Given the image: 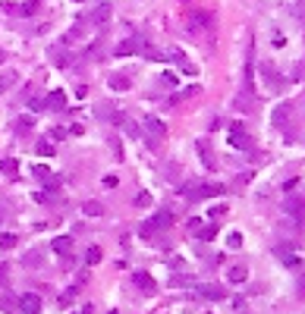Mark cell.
<instances>
[{"mask_svg":"<svg viewBox=\"0 0 305 314\" xmlns=\"http://www.w3.org/2000/svg\"><path fill=\"white\" fill-rule=\"evenodd\" d=\"M208 214H211L214 220H217V217H223V214H227V204H214V208H211Z\"/></svg>","mask_w":305,"mask_h":314,"instance_id":"cell-31","label":"cell"},{"mask_svg":"<svg viewBox=\"0 0 305 314\" xmlns=\"http://www.w3.org/2000/svg\"><path fill=\"white\" fill-rule=\"evenodd\" d=\"M48 57L54 60L57 66H69V63H72V57H69V53H66L63 48H51V50H48Z\"/></svg>","mask_w":305,"mask_h":314,"instance_id":"cell-14","label":"cell"},{"mask_svg":"<svg viewBox=\"0 0 305 314\" xmlns=\"http://www.w3.org/2000/svg\"><path fill=\"white\" fill-rule=\"evenodd\" d=\"M214 29V16H211L208 10H195L189 16V32L192 35H204V32H211Z\"/></svg>","mask_w":305,"mask_h":314,"instance_id":"cell-1","label":"cell"},{"mask_svg":"<svg viewBox=\"0 0 305 314\" xmlns=\"http://www.w3.org/2000/svg\"><path fill=\"white\" fill-rule=\"evenodd\" d=\"M38 10V0H25V3H22V13H25V16H29V13H35Z\"/></svg>","mask_w":305,"mask_h":314,"instance_id":"cell-32","label":"cell"},{"mask_svg":"<svg viewBox=\"0 0 305 314\" xmlns=\"http://www.w3.org/2000/svg\"><path fill=\"white\" fill-rule=\"evenodd\" d=\"M19 308L25 314H38L41 311V298H38L35 292H25V296H19Z\"/></svg>","mask_w":305,"mask_h":314,"instance_id":"cell-9","label":"cell"},{"mask_svg":"<svg viewBox=\"0 0 305 314\" xmlns=\"http://www.w3.org/2000/svg\"><path fill=\"white\" fill-rule=\"evenodd\" d=\"M32 126H35V123H32V119H29V116H22V119H16V132H29V129H32Z\"/></svg>","mask_w":305,"mask_h":314,"instance_id":"cell-27","label":"cell"},{"mask_svg":"<svg viewBox=\"0 0 305 314\" xmlns=\"http://www.w3.org/2000/svg\"><path fill=\"white\" fill-rule=\"evenodd\" d=\"M82 211L88 214V217H101V214H104V208H101V201H85V204H82Z\"/></svg>","mask_w":305,"mask_h":314,"instance_id":"cell-22","label":"cell"},{"mask_svg":"<svg viewBox=\"0 0 305 314\" xmlns=\"http://www.w3.org/2000/svg\"><path fill=\"white\" fill-rule=\"evenodd\" d=\"M145 126H148V132H151L154 138H164V135H167V126H164L161 119H154V116H148V119H145Z\"/></svg>","mask_w":305,"mask_h":314,"instance_id":"cell-13","label":"cell"},{"mask_svg":"<svg viewBox=\"0 0 305 314\" xmlns=\"http://www.w3.org/2000/svg\"><path fill=\"white\" fill-rule=\"evenodd\" d=\"M38 154H41V157H51V154H54V145H51V138L38 142Z\"/></svg>","mask_w":305,"mask_h":314,"instance_id":"cell-25","label":"cell"},{"mask_svg":"<svg viewBox=\"0 0 305 314\" xmlns=\"http://www.w3.org/2000/svg\"><path fill=\"white\" fill-rule=\"evenodd\" d=\"M10 82H13V76H6V79H0V91H3V88H6V85H10Z\"/></svg>","mask_w":305,"mask_h":314,"instance_id":"cell-36","label":"cell"},{"mask_svg":"<svg viewBox=\"0 0 305 314\" xmlns=\"http://www.w3.org/2000/svg\"><path fill=\"white\" fill-rule=\"evenodd\" d=\"M183 195L189 198V201H202V198L208 195H223V185H183Z\"/></svg>","mask_w":305,"mask_h":314,"instance_id":"cell-2","label":"cell"},{"mask_svg":"<svg viewBox=\"0 0 305 314\" xmlns=\"http://www.w3.org/2000/svg\"><path fill=\"white\" fill-rule=\"evenodd\" d=\"M0 60H3V53H0Z\"/></svg>","mask_w":305,"mask_h":314,"instance_id":"cell-39","label":"cell"},{"mask_svg":"<svg viewBox=\"0 0 305 314\" xmlns=\"http://www.w3.org/2000/svg\"><path fill=\"white\" fill-rule=\"evenodd\" d=\"M44 101H48V110H63L66 107V95L63 91H51V95H44Z\"/></svg>","mask_w":305,"mask_h":314,"instance_id":"cell-12","label":"cell"},{"mask_svg":"<svg viewBox=\"0 0 305 314\" xmlns=\"http://www.w3.org/2000/svg\"><path fill=\"white\" fill-rule=\"evenodd\" d=\"M51 248H54L57 255H66V251L72 248V239H69V236H57V239H54V245H51Z\"/></svg>","mask_w":305,"mask_h":314,"instance_id":"cell-17","label":"cell"},{"mask_svg":"<svg viewBox=\"0 0 305 314\" xmlns=\"http://www.w3.org/2000/svg\"><path fill=\"white\" fill-rule=\"evenodd\" d=\"M230 283H245V277H249V270H245V264H233L230 267Z\"/></svg>","mask_w":305,"mask_h":314,"instance_id":"cell-16","label":"cell"},{"mask_svg":"<svg viewBox=\"0 0 305 314\" xmlns=\"http://www.w3.org/2000/svg\"><path fill=\"white\" fill-rule=\"evenodd\" d=\"M289 116H293V107H289V104H280L274 113H271V123H274L277 129H283V126H289Z\"/></svg>","mask_w":305,"mask_h":314,"instance_id":"cell-8","label":"cell"},{"mask_svg":"<svg viewBox=\"0 0 305 314\" xmlns=\"http://www.w3.org/2000/svg\"><path fill=\"white\" fill-rule=\"evenodd\" d=\"M283 211H287L289 217H296V220H305V198L287 195V198H283Z\"/></svg>","mask_w":305,"mask_h":314,"instance_id":"cell-5","label":"cell"},{"mask_svg":"<svg viewBox=\"0 0 305 314\" xmlns=\"http://www.w3.org/2000/svg\"><path fill=\"white\" fill-rule=\"evenodd\" d=\"M180 3H189V0H180Z\"/></svg>","mask_w":305,"mask_h":314,"instance_id":"cell-38","label":"cell"},{"mask_svg":"<svg viewBox=\"0 0 305 314\" xmlns=\"http://www.w3.org/2000/svg\"><path fill=\"white\" fill-rule=\"evenodd\" d=\"M230 148H239V151L252 148V135L242 129V123H230Z\"/></svg>","mask_w":305,"mask_h":314,"instance_id":"cell-3","label":"cell"},{"mask_svg":"<svg viewBox=\"0 0 305 314\" xmlns=\"http://www.w3.org/2000/svg\"><path fill=\"white\" fill-rule=\"evenodd\" d=\"M25 267H41V255H25Z\"/></svg>","mask_w":305,"mask_h":314,"instance_id":"cell-28","label":"cell"},{"mask_svg":"<svg viewBox=\"0 0 305 314\" xmlns=\"http://www.w3.org/2000/svg\"><path fill=\"white\" fill-rule=\"evenodd\" d=\"M198 157H202L204 164H208V170H214V166H217V160H214V154H211L208 145H198Z\"/></svg>","mask_w":305,"mask_h":314,"instance_id":"cell-19","label":"cell"},{"mask_svg":"<svg viewBox=\"0 0 305 314\" xmlns=\"http://www.w3.org/2000/svg\"><path fill=\"white\" fill-rule=\"evenodd\" d=\"M173 60H176V63H180V66H183V69H186V72H189V76H195V66H192V63H189V60H186V53H183V50H173Z\"/></svg>","mask_w":305,"mask_h":314,"instance_id":"cell-21","label":"cell"},{"mask_svg":"<svg viewBox=\"0 0 305 314\" xmlns=\"http://www.w3.org/2000/svg\"><path fill=\"white\" fill-rule=\"evenodd\" d=\"M123 132H126L129 138H138V135H142V129H138V126L132 123V119H123Z\"/></svg>","mask_w":305,"mask_h":314,"instance_id":"cell-23","label":"cell"},{"mask_svg":"<svg viewBox=\"0 0 305 314\" xmlns=\"http://www.w3.org/2000/svg\"><path fill=\"white\" fill-rule=\"evenodd\" d=\"M195 232L202 239H211V236H214V226H195Z\"/></svg>","mask_w":305,"mask_h":314,"instance_id":"cell-30","label":"cell"},{"mask_svg":"<svg viewBox=\"0 0 305 314\" xmlns=\"http://www.w3.org/2000/svg\"><path fill=\"white\" fill-rule=\"evenodd\" d=\"M76 292H79V289H66V292H63V296H60V302H63V305H69V302H72V298H76Z\"/></svg>","mask_w":305,"mask_h":314,"instance_id":"cell-33","label":"cell"},{"mask_svg":"<svg viewBox=\"0 0 305 314\" xmlns=\"http://www.w3.org/2000/svg\"><path fill=\"white\" fill-rule=\"evenodd\" d=\"M198 296H202V298H208V302H220V298H227V292H223V286L204 283V286H198Z\"/></svg>","mask_w":305,"mask_h":314,"instance_id":"cell-7","label":"cell"},{"mask_svg":"<svg viewBox=\"0 0 305 314\" xmlns=\"http://www.w3.org/2000/svg\"><path fill=\"white\" fill-rule=\"evenodd\" d=\"M136 204H138V208H148V204H151V195H148V192H138Z\"/></svg>","mask_w":305,"mask_h":314,"instance_id":"cell-29","label":"cell"},{"mask_svg":"<svg viewBox=\"0 0 305 314\" xmlns=\"http://www.w3.org/2000/svg\"><path fill=\"white\" fill-rule=\"evenodd\" d=\"M239 245H242V236H239V232H233V236H230V248H239Z\"/></svg>","mask_w":305,"mask_h":314,"instance_id":"cell-35","label":"cell"},{"mask_svg":"<svg viewBox=\"0 0 305 314\" xmlns=\"http://www.w3.org/2000/svg\"><path fill=\"white\" fill-rule=\"evenodd\" d=\"M132 283H136L142 292H148V296H154V289H157L154 277H151V273H145V270H136V273H132Z\"/></svg>","mask_w":305,"mask_h":314,"instance_id":"cell-6","label":"cell"},{"mask_svg":"<svg viewBox=\"0 0 305 314\" xmlns=\"http://www.w3.org/2000/svg\"><path fill=\"white\" fill-rule=\"evenodd\" d=\"M16 242H19V239L13 236V232H0V248H13Z\"/></svg>","mask_w":305,"mask_h":314,"instance_id":"cell-24","label":"cell"},{"mask_svg":"<svg viewBox=\"0 0 305 314\" xmlns=\"http://www.w3.org/2000/svg\"><path fill=\"white\" fill-rule=\"evenodd\" d=\"M107 85H110V88H114V91H126V88H129V76H123V72H110V79H107Z\"/></svg>","mask_w":305,"mask_h":314,"instance_id":"cell-11","label":"cell"},{"mask_svg":"<svg viewBox=\"0 0 305 314\" xmlns=\"http://www.w3.org/2000/svg\"><path fill=\"white\" fill-rule=\"evenodd\" d=\"M16 166H19V164H16V160H13V157H10V160H3V170L10 173V176H13V173H16Z\"/></svg>","mask_w":305,"mask_h":314,"instance_id":"cell-34","label":"cell"},{"mask_svg":"<svg viewBox=\"0 0 305 314\" xmlns=\"http://www.w3.org/2000/svg\"><path fill=\"white\" fill-rule=\"evenodd\" d=\"M101 248H98V245H91V248L88 251H85V264H91V267H95V264H101Z\"/></svg>","mask_w":305,"mask_h":314,"instance_id":"cell-20","label":"cell"},{"mask_svg":"<svg viewBox=\"0 0 305 314\" xmlns=\"http://www.w3.org/2000/svg\"><path fill=\"white\" fill-rule=\"evenodd\" d=\"M107 19H110V6H107V3H101V6H98V10L88 16V22H95V25H104Z\"/></svg>","mask_w":305,"mask_h":314,"instance_id":"cell-15","label":"cell"},{"mask_svg":"<svg viewBox=\"0 0 305 314\" xmlns=\"http://www.w3.org/2000/svg\"><path fill=\"white\" fill-rule=\"evenodd\" d=\"M136 44H138V41H120V44H117V50H114V53H117V57H129V53H136V50H138Z\"/></svg>","mask_w":305,"mask_h":314,"instance_id":"cell-18","label":"cell"},{"mask_svg":"<svg viewBox=\"0 0 305 314\" xmlns=\"http://www.w3.org/2000/svg\"><path fill=\"white\" fill-rule=\"evenodd\" d=\"M3 280H6V267L0 264V283H3Z\"/></svg>","mask_w":305,"mask_h":314,"instance_id":"cell-37","label":"cell"},{"mask_svg":"<svg viewBox=\"0 0 305 314\" xmlns=\"http://www.w3.org/2000/svg\"><path fill=\"white\" fill-rule=\"evenodd\" d=\"M167 226H170V214H167V211H157L154 217H151L148 223L142 226V236H145V239H151V236H154V232L167 230Z\"/></svg>","mask_w":305,"mask_h":314,"instance_id":"cell-4","label":"cell"},{"mask_svg":"<svg viewBox=\"0 0 305 314\" xmlns=\"http://www.w3.org/2000/svg\"><path fill=\"white\" fill-rule=\"evenodd\" d=\"M32 173H35V179H41V182L48 185V189H57V182H60V179H57L54 173L48 170V166H35V170H32Z\"/></svg>","mask_w":305,"mask_h":314,"instance_id":"cell-10","label":"cell"},{"mask_svg":"<svg viewBox=\"0 0 305 314\" xmlns=\"http://www.w3.org/2000/svg\"><path fill=\"white\" fill-rule=\"evenodd\" d=\"M13 308H19V302H13V296L0 298V311H13Z\"/></svg>","mask_w":305,"mask_h":314,"instance_id":"cell-26","label":"cell"}]
</instances>
